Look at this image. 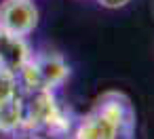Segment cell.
I'll return each mask as SVG.
<instances>
[{"label": "cell", "mask_w": 154, "mask_h": 139, "mask_svg": "<svg viewBox=\"0 0 154 139\" xmlns=\"http://www.w3.org/2000/svg\"><path fill=\"white\" fill-rule=\"evenodd\" d=\"M30 53L32 51H30L26 38L15 36L0 28V68L17 72L23 65V61L30 57Z\"/></svg>", "instance_id": "5b68a950"}, {"label": "cell", "mask_w": 154, "mask_h": 139, "mask_svg": "<svg viewBox=\"0 0 154 139\" xmlns=\"http://www.w3.org/2000/svg\"><path fill=\"white\" fill-rule=\"evenodd\" d=\"M28 139H34V137H28Z\"/></svg>", "instance_id": "9c48e42d"}, {"label": "cell", "mask_w": 154, "mask_h": 139, "mask_svg": "<svg viewBox=\"0 0 154 139\" xmlns=\"http://www.w3.org/2000/svg\"><path fill=\"white\" fill-rule=\"evenodd\" d=\"M21 91V128L45 131L53 139H68L72 133V116L59 105L53 91L19 89Z\"/></svg>", "instance_id": "7a4b0ae2"}, {"label": "cell", "mask_w": 154, "mask_h": 139, "mask_svg": "<svg viewBox=\"0 0 154 139\" xmlns=\"http://www.w3.org/2000/svg\"><path fill=\"white\" fill-rule=\"evenodd\" d=\"M19 93V82H17V72L0 68V101L9 99Z\"/></svg>", "instance_id": "52a82bcc"}, {"label": "cell", "mask_w": 154, "mask_h": 139, "mask_svg": "<svg viewBox=\"0 0 154 139\" xmlns=\"http://www.w3.org/2000/svg\"><path fill=\"white\" fill-rule=\"evenodd\" d=\"M38 26V9L32 0H5L0 5V28L26 38Z\"/></svg>", "instance_id": "277c9868"}, {"label": "cell", "mask_w": 154, "mask_h": 139, "mask_svg": "<svg viewBox=\"0 0 154 139\" xmlns=\"http://www.w3.org/2000/svg\"><path fill=\"white\" fill-rule=\"evenodd\" d=\"M97 2L101 7H106V9H122V7H127L131 2V0H97Z\"/></svg>", "instance_id": "ba28073f"}, {"label": "cell", "mask_w": 154, "mask_h": 139, "mask_svg": "<svg viewBox=\"0 0 154 139\" xmlns=\"http://www.w3.org/2000/svg\"><path fill=\"white\" fill-rule=\"evenodd\" d=\"M135 137V107L127 95L110 91L72 128L68 139H122Z\"/></svg>", "instance_id": "6da1fadb"}, {"label": "cell", "mask_w": 154, "mask_h": 139, "mask_svg": "<svg viewBox=\"0 0 154 139\" xmlns=\"http://www.w3.org/2000/svg\"><path fill=\"white\" fill-rule=\"evenodd\" d=\"M21 131V91L0 101V133L15 135Z\"/></svg>", "instance_id": "8992f818"}, {"label": "cell", "mask_w": 154, "mask_h": 139, "mask_svg": "<svg viewBox=\"0 0 154 139\" xmlns=\"http://www.w3.org/2000/svg\"><path fill=\"white\" fill-rule=\"evenodd\" d=\"M70 78V65L59 53H30L17 70L19 89L55 91Z\"/></svg>", "instance_id": "3957f363"}]
</instances>
